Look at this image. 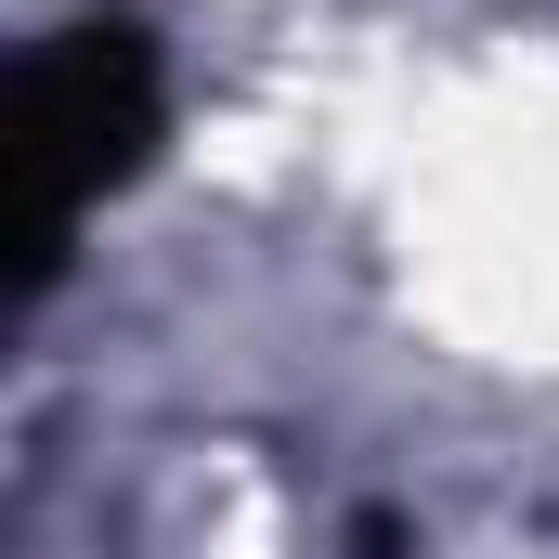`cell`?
I'll list each match as a JSON object with an SVG mask.
<instances>
[{
  "instance_id": "6da1fadb",
  "label": "cell",
  "mask_w": 559,
  "mask_h": 559,
  "mask_svg": "<svg viewBox=\"0 0 559 559\" xmlns=\"http://www.w3.org/2000/svg\"><path fill=\"white\" fill-rule=\"evenodd\" d=\"M169 118V79H156V39L131 13H92V26H52L13 79V118H0V169H13V299L66 274L79 222L156 156Z\"/></svg>"
}]
</instances>
